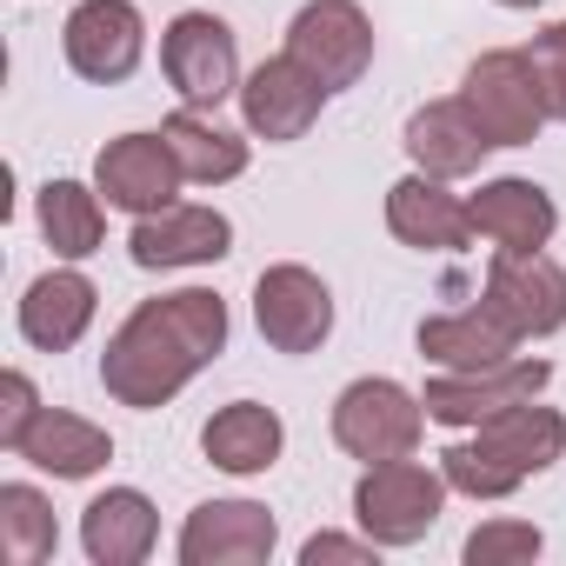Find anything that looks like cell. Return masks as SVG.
<instances>
[{"label":"cell","mask_w":566,"mask_h":566,"mask_svg":"<svg viewBox=\"0 0 566 566\" xmlns=\"http://www.w3.org/2000/svg\"><path fill=\"white\" fill-rule=\"evenodd\" d=\"M220 347H227V307H220V294H207V287L160 294V301H140L127 314V327L107 340L101 387L120 407L147 413V407H167Z\"/></svg>","instance_id":"cell-1"},{"label":"cell","mask_w":566,"mask_h":566,"mask_svg":"<svg viewBox=\"0 0 566 566\" xmlns=\"http://www.w3.org/2000/svg\"><path fill=\"white\" fill-rule=\"evenodd\" d=\"M559 453H566V420L553 407L520 400V407L480 420V440L447 447L440 453V473H447V486H460L473 500H506L520 480L546 473Z\"/></svg>","instance_id":"cell-2"},{"label":"cell","mask_w":566,"mask_h":566,"mask_svg":"<svg viewBox=\"0 0 566 566\" xmlns=\"http://www.w3.org/2000/svg\"><path fill=\"white\" fill-rule=\"evenodd\" d=\"M440 500H447V473L413 467V460H380L354 486V520L367 526L374 546H413L420 533H433Z\"/></svg>","instance_id":"cell-3"},{"label":"cell","mask_w":566,"mask_h":566,"mask_svg":"<svg viewBox=\"0 0 566 566\" xmlns=\"http://www.w3.org/2000/svg\"><path fill=\"white\" fill-rule=\"evenodd\" d=\"M513 340H533V334H559L566 327V266L546 260L539 247L533 253H513L500 247L493 266H486V301H480Z\"/></svg>","instance_id":"cell-4"},{"label":"cell","mask_w":566,"mask_h":566,"mask_svg":"<svg viewBox=\"0 0 566 566\" xmlns=\"http://www.w3.org/2000/svg\"><path fill=\"white\" fill-rule=\"evenodd\" d=\"M467 114L480 120V134L493 147H526L546 120V94H539V74L526 54H480L467 67V87H460Z\"/></svg>","instance_id":"cell-5"},{"label":"cell","mask_w":566,"mask_h":566,"mask_svg":"<svg viewBox=\"0 0 566 566\" xmlns=\"http://www.w3.org/2000/svg\"><path fill=\"white\" fill-rule=\"evenodd\" d=\"M420 413H427V400H413L400 380H354L334 407V440L367 467L407 460L420 447Z\"/></svg>","instance_id":"cell-6"},{"label":"cell","mask_w":566,"mask_h":566,"mask_svg":"<svg viewBox=\"0 0 566 566\" xmlns=\"http://www.w3.org/2000/svg\"><path fill=\"white\" fill-rule=\"evenodd\" d=\"M287 54H294L327 94H340V87H354V81L367 74V61H374V28H367V14L354 8V0H314V8H301L294 28H287Z\"/></svg>","instance_id":"cell-7"},{"label":"cell","mask_w":566,"mask_h":566,"mask_svg":"<svg viewBox=\"0 0 566 566\" xmlns=\"http://www.w3.org/2000/svg\"><path fill=\"white\" fill-rule=\"evenodd\" d=\"M160 67L174 81V94L187 107H220L240 81V48H233V28L213 21V14H180L167 34H160Z\"/></svg>","instance_id":"cell-8"},{"label":"cell","mask_w":566,"mask_h":566,"mask_svg":"<svg viewBox=\"0 0 566 566\" xmlns=\"http://www.w3.org/2000/svg\"><path fill=\"white\" fill-rule=\"evenodd\" d=\"M253 321L266 334V347L280 354H314L334 327V294L327 280L307 266H266L260 287H253Z\"/></svg>","instance_id":"cell-9"},{"label":"cell","mask_w":566,"mask_h":566,"mask_svg":"<svg viewBox=\"0 0 566 566\" xmlns=\"http://www.w3.org/2000/svg\"><path fill=\"white\" fill-rule=\"evenodd\" d=\"M546 380H553L546 360H500V367H473V374H440V380H427V420L480 427V420L533 400Z\"/></svg>","instance_id":"cell-10"},{"label":"cell","mask_w":566,"mask_h":566,"mask_svg":"<svg viewBox=\"0 0 566 566\" xmlns=\"http://www.w3.org/2000/svg\"><path fill=\"white\" fill-rule=\"evenodd\" d=\"M140 48H147V28H140V8L134 0H81L67 14V61L81 81H127L140 67Z\"/></svg>","instance_id":"cell-11"},{"label":"cell","mask_w":566,"mask_h":566,"mask_svg":"<svg viewBox=\"0 0 566 566\" xmlns=\"http://www.w3.org/2000/svg\"><path fill=\"white\" fill-rule=\"evenodd\" d=\"M180 180L187 174H180V160H174V147L160 134H120L94 160V187L120 213H160V207H174V187Z\"/></svg>","instance_id":"cell-12"},{"label":"cell","mask_w":566,"mask_h":566,"mask_svg":"<svg viewBox=\"0 0 566 566\" xmlns=\"http://www.w3.org/2000/svg\"><path fill=\"white\" fill-rule=\"evenodd\" d=\"M273 553V513L253 500H207L180 526L187 566H260Z\"/></svg>","instance_id":"cell-13"},{"label":"cell","mask_w":566,"mask_h":566,"mask_svg":"<svg viewBox=\"0 0 566 566\" xmlns=\"http://www.w3.org/2000/svg\"><path fill=\"white\" fill-rule=\"evenodd\" d=\"M321 101L327 87L294 61V54H280V61H260L240 87V107H247V127L260 140H301L314 120H321Z\"/></svg>","instance_id":"cell-14"},{"label":"cell","mask_w":566,"mask_h":566,"mask_svg":"<svg viewBox=\"0 0 566 566\" xmlns=\"http://www.w3.org/2000/svg\"><path fill=\"white\" fill-rule=\"evenodd\" d=\"M227 240H233L227 213H213V207H160V213H140L127 253H134V266L160 273V266H207V260L227 253Z\"/></svg>","instance_id":"cell-15"},{"label":"cell","mask_w":566,"mask_h":566,"mask_svg":"<svg viewBox=\"0 0 566 566\" xmlns=\"http://www.w3.org/2000/svg\"><path fill=\"white\" fill-rule=\"evenodd\" d=\"M486 134H480V120L467 114V101H427L413 120H407V154H413V167L420 174H433V180H460V174H473L480 160H486Z\"/></svg>","instance_id":"cell-16"},{"label":"cell","mask_w":566,"mask_h":566,"mask_svg":"<svg viewBox=\"0 0 566 566\" xmlns=\"http://www.w3.org/2000/svg\"><path fill=\"white\" fill-rule=\"evenodd\" d=\"M387 227H394V240H407V247H420V253H453V247H467L473 213H467L433 174H413V180H400V187L387 193Z\"/></svg>","instance_id":"cell-17"},{"label":"cell","mask_w":566,"mask_h":566,"mask_svg":"<svg viewBox=\"0 0 566 566\" xmlns=\"http://www.w3.org/2000/svg\"><path fill=\"white\" fill-rule=\"evenodd\" d=\"M154 533H160V520H154L147 493H134V486H114L81 513V546L94 566H140L154 553Z\"/></svg>","instance_id":"cell-18"},{"label":"cell","mask_w":566,"mask_h":566,"mask_svg":"<svg viewBox=\"0 0 566 566\" xmlns=\"http://www.w3.org/2000/svg\"><path fill=\"white\" fill-rule=\"evenodd\" d=\"M94 280L87 273H41L34 287H28V301H21V334L41 347V354H67L81 334H87V321H94Z\"/></svg>","instance_id":"cell-19"},{"label":"cell","mask_w":566,"mask_h":566,"mask_svg":"<svg viewBox=\"0 0 566 566\" xmlns=\"http://www.w3.org/2000/svg\"><path fill=\"white\" fill-rule=\"evenodd\" d=\"M14 453H21V460H34L41 473L87 480V473H101V467L114 460V440H107L94 420H81V413H54V407H41Z\"/></svg>","instance_id":"cell-20"},{"label":"cell","mask_w":566,"mask_h":566,"mask_svg":"<svg viewBox=\"0 0 566 566\" xmlns=\"http://www.w3.org/2000/svg\"><path fill=\"white\" fill-rule=\"evenodd\" d=\"M473 227L486 233V240H500V247H513V253H533V247H546L553 240V200H546V187H533V180H493V187H480L473 193Z\"/></svg>","instance_id":"cell-21"},{"label":"cell","mask_w":566,"mask_h":566,"mask_svg":"<svg viewBox=\"0 0 566 566\" xmlns=\"http://www.w3.org/2000/svg\"><path fill=\"white\" fill-rule=\"evenodd\" d=\"M200 447H207V460L227 467V473H266V467L280 460V420H273V407H260V400H233V407H220V413L207 420Z\"/></svg>","instance_id":"cell-22"},{"label":"cell","mask_w":566,"mask_h":566,"mask_svg":"<svg viewBox=\"0 0 566 566\" xmlns=\"http://www.w3.org/2000/svg\"><path fill=\"white\" fill-rule=\"evenodd\" d=\"M420 354L440 360V367H453V374H473V367H500V360L513 354V334H506L486 307H473V314H440V321H420Z\"/></svg>","instance_id":"cell-23"},{"label":"cell","mask_w":566,"mask_h":566,"mask_svg":"<svg viewBox=\"0 0 566 566\" xmlns=\"http://www.w3.org/2000/svg\"><path fill=\"white\" fill-rule=\"evenodd\" d=\"M160 140L174 147V160H180V174L187 180H233V174H247V140L240 134H227L220 120H207L200 107H180L167 127H160Z\"/></svg>","instance_id":"cell-24"},{"label":"cell","mask_w":566,"mask_h":566,"mask_svg":"<svg viewBox=\"0 0 566 566\" xmlns=\"http://www.w3.org/2000/svg\"><path fill=\"white\" fill-rule=\"evenodd\" d=\"M41 233H48V247L61 260H87L101 247V233H107L101 200L81 180H48V193H41Z\"/></svg>","instance_id":"cell-25"},{"label":"cell","mask_w":566,"mask_h":566,"mask_svg":"<svg viewBox=\"0 0 566 566\" xmlns=\"http://www.w3.org/2000/svg\"><path fill=\"white\" fill-rule=\"evenodd\" d=\"M0 553L14 566H41L54 553V506L34 486H0Z\"/></svg>","instance_id":"cell-26"},{"label":"cell","mask_w":566,"mask_h":566,"mask_svg":"<svg viewBox=\"0 0 566 566\" xmlns=\"http://www.w3.org/2000/svg\"><path fill=\"white\" fill-rule=\"evenodd\" d=\"M533 553H539V526H520V520H493L467 539L473 566H506V559H533Z\"/></svg>","instance_id":"cell-27"},{"label":"cell","mask_w":566,"mask_h":566,"mask_svg":"<svg viewBox=\"0 0 566 566\" xmlns=\"http://www.w3.org/2000/svg\"><path fill=\"white\" fill-rule=\"evenodd\" d=\"M533 74H539V94H546V114L553 120H566V21H553V28H539L533 34Z\"/></svg>","instance_id":"cell-28"},{"label":"cell","mask_w":566,"mask_h":566,"mask_svg":"<svg viewBox=\"0 0 566 566\" xmlns=\"http://www.w3.org/2000/svg\"><path fill=\"white\" fill-rule=\"evenodd\" d=\"M34 413H41V400H34V380L28 374H8L0 380V447H21V433L34 427Z\"/></svg>","instance_id":"cell-29"},{"label":"cell","mask_w":566,"mask_h":566,"mask_svg":"<svg viewBox=\"0 0 566 566\" xmlns=\"http://www.w3.org/2000/svg\"><path fill=\"white\" fill-rule=\"evenodd\" d=\"M301 559H307V566H321V559H374V546L340 539V533H314V539L301 546Z\"/></svg>","instance_id":"cell-30"},{"label":"cell","mask_w":566,"mask_h":566,"mask_svg":"<svg viewBox=\"0 0 566 566\" xmlns=\"http://www.w3.org/2000/svg\"><path fill=\"white\" fill-rule=\"evenodd\" d=\"M500 8H539V0H500Z\"/></svg>","instance_id":"cell-31"}]
</instances>
